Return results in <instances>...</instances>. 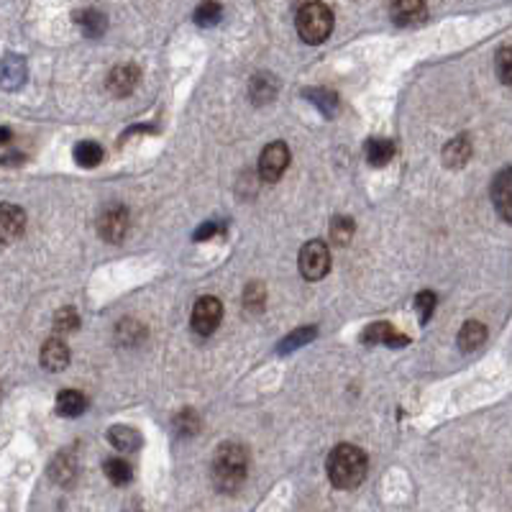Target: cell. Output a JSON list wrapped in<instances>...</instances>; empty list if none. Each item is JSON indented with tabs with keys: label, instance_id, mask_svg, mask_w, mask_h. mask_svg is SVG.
<instances>
[{
	"label": "cell",
	"instance_id": "obj_3",
	"mask_svg": "<svg viewBox=\"0 0 512 512\" xmlns=\"http://www.w3.org/2000/svg\"><path fill=\"white\" fill-rule=\"evenodd\" d=\"M294 24L305 44H323L333 31V11L325 3H305L297 8Z\"/></svg>",
	"mask_w": 512,
	"mask_h": 512
},
{
	"label": "cell",
	"instance_id": "obj_27",
	"mask_svg": "<svg viewBox=\"0 0 512 512\" xmlns=\"http://www.w3.org/2000/svg\"><path fill=\"white\" fill-rule=\"evenodd\" d=\"M223 16L220 3H200L195 11V24L197 26H216Z\"/></svg>",
	"mask_w": 512,
	"mask_h": 512
},
{
	"label": "cell",
	"instance_id": "obj_20",
	"mask_svg": "<svg viewBox=\"0 0 512 512\" xmlns=\"http://www.w3.org/2000/svg\"><path fill=\"white\" fill-rule=\"evenodd\" d=\"M111 443L118 448V451H134V448H139V443H141V436L136 433V428H131V425H113V431H111Z\"/></svg>",
	"mask_w": 512,
	"mask_h": 512
},
{
	"label": "cell",
	"instance_id": "obj_33",
	"mask_svg": "<svg viewBox=\"0 0 512 512\" xmlns=\"http://www.w3.org/2000/svg\"><path fill=\"white\" fill-rule=\"evenodd\" d=\"M177 431L182 433V436H193L197 431V417H195V413H190V410H185V413L180 415L177 417Z\"/></svg>",
	"mask_w": 512,
	"mask_h": 512
},
{
	"label": "cell",
	"instance_id": "obj_8",
	"mask_svg": "<svg viewBox=\"0 0 512 512\" xmlns=\"http://www.w3.org/2000/svg\"><path fill=\"white\" fill-rule=\"evenodd\" d=\"M26 231V213L19 205H0V244H13Z\"/></svg>",
	"mask_w": 512,
	"mask_h": 512
},
{
	"label": "cell",
	"instance_id": "obj_23",
	"mask_svg": "<svg viewBox=\"0 0 512 512\" xmlns=\"http://www.w3.org/2000/svg\"><path fill=\"white\" fill-rule=\"evenodd\" d=\"M354 231H356V225H354V220L351 218H339L331 220V241L339 246L351 244V239H354Z\"/></svg>",
	"mask_w": 512,
	"mask_h": 512
},
{
	"label": "cell",
	"instance_id": "obj_10",
	"mask_svg": "<svg viewBox=\"0 0 512 512\" xmlns=\"http://www.w3.org/2000/svg\"><path fill=\"white\" fill-rule=\"evenodd\" d=\"M39 362H42L44 369H50V371L67 369V364H70V348H67V343L59 341V339H50V341L42 346Z\"/></svg>",
	"mask_w": 512,
	"mask_h": 512
},
{
	"label": "cell",
	"instance_id": "obj_22",
	"mask_svg": "<svg viewBox=\"0 0 512 512\" xmlns=\"http://www.w3.org/2000/svg\"><path fill=\"white\" fill-rule=\"evenodd\" d=\"M103 471H105V477L113 482V485H128L131 482V477H134V471H131V466L123 462V459H108V462L103 463Z\"/></svg>",
	"mask_w": 512,
	"mask_h": 512
},
{
	"label": "cell",
	"instance_id": "obj_21",
	"mask_svg": "<svg viewBox=\"0 0 512 512\" xmlns=\"http://www.w3.org/2000/svg\"><path fill=\"white\" fill-rule=\"evenodd\" d=\"M248 93H251L254 103H269V100L277 96V80L267 77V74H259V77H254Z\"/></svg>",
	"mask_w": 512,
	"mask_h": 512
},
{
	"label": "cell",
	"instance_id": "obj_12",
	"mask_svg": "<svg viewBox=\"0 0 512 512\" xmlns=\"http://www.w3.org/2000/svg\"><path fill=\"white\" fill-rule=\"evenodd\" d=\"M362 341L364 343H387V346H405L408 336L397 333L390 323H371L362 333Z\"/></svg>",
	"mask_w": 512,
	"mask_h": 512
},
{
	"label": "cell",
	"instance_id": "obj_26",
	"mask_svg": "<svg viewBox=\"0 0 512 512\" xmlns=\"http://www.w3.org/2000/svg\"><path fill=\"white\" fill-rule=\"evenodd\" d=\"M50 474H51V479L57 482V485H70L73 482V477H74V462H73V456H59L57 462L51 463V469H50Z\"/></svg>",
	"mask_w": 512,
	"mask_h": 512
},
{
	"label": "cell",
	"instance_id": "obj_16",
	"mask_svg": "<svg viewBox=\"0 0 512 512\" xmlns=\"http://www.w3.org/2000/svg\"><path fill=\"white\" fill-rule=\"evenodd\" d=\"M394 157V144L390 139H369L366 141V162L371 167H385Z\"/></svg>",
	"mask_w": 512,
	"mask_h": 512
},
{
	"label": "cell",
	"instance_id": "obj_7",
	"mask_svg": "<svg viewBox=\"0 0 512 512\" xmlns=\"http://www.w3.org/2000/svg\"><path fill=\"white\" fill-rule=\"evenodd\" d=\"M128 228H131V216L123 205H113V208L103 210V216L98 218V233L111 244L123 241Z\"/></svg>",
	"mask_w": 512,
	"mask_h": 512
},
{
	"label": "cell",
	"instance_id": "obj_11",
	"mask_svg": "<svg viewBox=\"0 0 512 512\" xmlns=\"http://www.w3.org/2000/svg\"><path fill=\"white\" fill-rule=\"evenodd\" d=\"M136 85H139V70L134 65H121V67H116L113 73L108 74V90L118 98L134 93Z\"/></svg>",
	"mask_w": 512,
	"mask_h": 512
},
{
	"label": "cell",
	"instance_id": "obj_19",
	"mask_svg": "<svg viewBox=\"0 0 512 512\" xmlns=\"http://www.w3.org/2000/svg\"><path fill=\"white\" fill-rule=\"evenodd\" d=\"M74 162L80 167H88V170L98 167L100 162H103V147L96 144V141H80L74 147Z\"/></svg>",
	"mask_w": 512,
	"mask_h": 512
},
{
	"label": "cell",
	"instance_id": "obj_5",
	"mask_svg": "<svg viewBox=\"0 0 512 512\" xmlns=\"http://www.w3.org/2000/svg\"><path fill=\"white\" fill-rule=\"evenodd\" d=\"M220 317H223V305H220L218 297H213V294H205V297H200L195 302V308H193V331H195L197 336H210L216 328H218Z\"/></svg>",
	"mask_w": 512,
	"mask_h": 512
},
{
	"label": "cell",
	"instance_id": "obj_34",
	"mask_svg": "<svg viewBox=\"0 0 512 512\" xmlns=\"http://www.w3.org/2000/svg\"><path fill=\"white\" fill-rule=\"evenodd\" d=\"M220 231H223V223H218V220L203 223V225H200V228L195 231V241H205V239H213V236H218Z\"/></svg>",
	"mask_w": 512,
	"mask_h": 512
},
{
	"label": "cell",
	"instance_id": "obj_31",
	"mask_svg": "<svg viewBox=\"0 0 512 512\" xmlns=\"http://www.w3.org/2000/svg\"><path fill=\"white\" fill-rule=\"evenodd\" d=\"M77 21L82 24V28H85L88 34H93V36H98L100 31L105 28V16L98 13V11H93V8H90V11H85V13H82V19H77Z\"/></svg>",
	"mask_w": 512,
	"mask_h": 512
},
{
	"label": "cell",
	"instance_id": "obj_25",
	"mask_svg": "<svg viewBox=\"0 0 512 512\" xmlns=\"http://www.w3.org/2000/svg\"><path fill=\"white\" fill-rule=\"evenodd\" d=\"M313 105H317L325 116H333L336 111H339V96L336 93H331V90H308L305 93Z\"/></svg>",
	"mask_w": 512,
	"mask_h": 512
},
{
	"label": "cell",
	"instance_id": "obj_1",
	"mask_svg": "<svg viewBox=\"0 0 512 512\" xmlns=\"http://www.w3.org/2000/svg\"><path fill=\"white\" fill-rule=\"evenodd\" d=\"M325 471L336 489H356L366 477V454L359 446L339 443L325 459Z\"/></svg>",
	"mask_w": 512,
	"mask_h": 512
},
{
	"label": "cell",
	"instance_id": "obj_6",
	"mask_svg": "<svg viewBox=\"0 0 512 512\" xmlns=\"http://www.w3.org/2000/svg\"><path fill=\"white\" fill-rule=\"evenodd\" d=\"M287 164H290V149L285 141H274L259 157V174L264 182H277L285 174Z\"/></svg>",
	"mask_w": 512,
	"mask_h": 512
},
{
	"label": "cell",
	"instance_id": "obj_9",
	"mask_svg": "<svg viewBox=\"0 0 512 512\" xmlns=\"http://www.w3.org/2000/svg\"><path fill=\"white\" fill-rule=\"evenodd\" d=\"M492 200L500 210V216L505 223L512 220V170H502L494 177V185H492Z\"/></svg>",
	"mask_w": 512,
	"mask_h": 512
},
{
	"label": "cell",
	"instance_id": "obj_13",
	"mask_svg": "<svg viewBox=\"0 0 512 512\" xmlns=\"http://www.w3.org/2000/svg\"><path fill=\"white\" fill-rule=\"evenodd\" d=\"M392 16L400 26L417 24V21L425 19V3H420V0H397V3H392Z\"/></svg>",
	"mask_w": 512,
	"mask_h": 512
},
{
	"label": "cell",
	"instance_id": "obj_2",
	"mask_svg": "<svg viewBox=\"0 0 512 512\" xmlns=\"http://www.w3.org/2000/svg\"><path fill=\"white\" fill-rule=\"evenodd\" d=\"M213 482L220 492H236L248 474V454L239 443H223L213 459Z\"/></svg>",
	"mask_w": 512,
	"mask_h": 512
},
{
	"label": "cell",
	"instance_id": "obj_4",
	"mask_svg": "<svg viewBox=\"0 0 512 512\" xmlns=\"http://www.w3.org/2000/svg\"><path fill=\"white\" fill-rule=\"evenodd\" d=\"M297 267H300V274L310 282H317L328 274L331 269V251H328V244L323 241H310V244L302 246L300 251V259H297Z\"/></svg>",
	"mask_w": 512,
	"mask_h": 512
},
{
	"label": "cell",
	"instance_id": "obj_28",
	"mask_svg": "<svg viewBox=\"0 0 512 512\" xmlns=\"http://www.w3.org/2000/svg\"><path fill=\"white\" fill-rule=\"evenodd\" d=\"M264 300H267V293H264V285H262V282H251V285L246 287V310H262V308H264Z\"/></svg>",
	"mask_w": 512,
	"mask_h": 512
},
{
	"label": "cell",
	"instance_id": "obj_18",
	"mask_svg": "<svg viewBox=\"0 0 512 512\" xmlns=\"http://www.w3.org/2000/svg\"><path fill=\"white\" fill-rule=\"evenodd\" d=\"M485 339H487V328L477 320H469V323H463L462 333H459V346H462V351H474L485 343Z\"/></svg>",
	"mask_w": 512,
	"mask_h": 512
},
{
	"label": "cell",
	"instance_id": "obj_24",
	"mask_svg": "<svg viewBox=\"0 0 512 512\" xmlns=\"http://www.w3.org/2000/svg\"><path fill=\"white\" fill-rule=\"evenodd\" d=\"M316 328L313 325H302V328H297L294 333H290L285 341L279 343V354H287V351H294V348H300V346H305L308 341H313L316 339Z\"/></svg>",
	"mask_w": 512,
	"mask_h": 512
},
{
	"label": "cell",
	"instance_id": "obj_14",
	"mask_svg": "<svg viewBox=\"0 0 512 512\" xmlns=\"http://www.w3.org/2000/svg\"><path fill=\"white\" fill-rule=\"evenodd\" d=\"M469 157H471V141L466 136H456V139H451L443 147V164L446 167L459 170V167H463L469 162Z\"/></svg>",
	"mask_w": 512,
	"mask_h": 512
},
{
	"label": "cell",
	"instance_id": "obj_29",
	"mask_svg": "<svg viewBox=\"0 0 512 512\" xmlns=\"http://www.w3.org/2000/svg\"><path fill=\"white\" fill-rule=\"evenodd\" d=\"M415 310H417V317L420 323H428L433 310H436V294L433 293H420L415 297Z\"/></svg>",
	"mask_w": 512,
	"mask_h": 512
},
{
	"label": "cell",
	"instance_id": "obj_32",
	"mask_svg": "<svg viewBox=\"0 0 512 512\" xmlns=\"http://www.w3.org/2000/svg\"><path fill=\"white\" fill-rule=\"evenodd\" d=\"M512 51L510 47H502L500 50V57H497V67H500V80L505 82V85H510L512 82V73H510V65H512Z\"/></svg>",
	"mask_w": 512,
	"mask_h": 512
},
{
	"label": "cell",
	"instance_id": "obj_15",
	"mask_svg": "<svg viewBox=\"0 0 512 512\" xmlns=\"http://www.w3.org/2000/svg\"><path fill=\"white\" fill-rule=\"evenodd\" d=\"M88 410V397L77 390H65L57 394V413L65 417H77Z\"/></svg>",
	"mask_w": 512,
	"mask_h": 512
},
{
	"label": "cell",
	"instance_id": "obj_30",
	"mask_svg": "<svg viewBox=\"0 0 512 512\" xmlns=\"http://www.w3.org/2000/svg\"><path fill=\"white\" fill-rule=\"evenodd\" d=\"M77 325H80V320H77V313H74L73 308L59 310L57 317H54V331H57V333H70Z\"/></svg>",
	"mask_w": 512,
	"mask_h": 512
},
{
	"label": "cell",
	"instance_id": "obj_35",
	"mask_svg": "<svg viewBox=\"0 0 512 512\" xmlns=\"http://www.w3.org/2000/svg\"><path fill=\"white\" fill-rule=\"evenodd\" d=\"M8 141H11V131H8V128H3V126H0V147H5V144H8Z\"/></svg>",
	"mask_w": 512,
	"mask_h": 512
},
{
	"label": "cell",
	"instance_id": "obj_17",
	"mask_svg": "<svg viewBox=\"0 0 512 512\" xmlns=\"http://www.w3.org/2000/svg\"><path fill=\"white\" fill-rule=\"evenodd\" d=\"M26 80V65L24 59H19V57H8V59H3V65H0V85L3 88H19L21 82Z\"/></svg>",
	"mask_w": 512,
	"mask_h": 512
}]
</instances>
